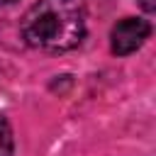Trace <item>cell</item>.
I'll list each match as a JSON object with an SVG mask.
<instances>
[{"mask_svg":"<svg viewBox=\"0 0 156 156\" xmlns=\"http://www.w3.org/2000/svg\"><path fill=\"white\" fill-rule=\"evenodd\" d=\"M12 2H17V0H0V5H12Z\"/></svg>","mask_w":156,"mask_h":156,"instance_id":"5b68a950","label":"cell"},{"mask_svg":"<svg viewBox=\"0 0 156 156\" xmlns=\"http://www.w3.org/2000/svg\"><path fill=\"white\" fill-rule=\"evenodd\" d=\"M20 32L41 51L76 49L85 37V0H39L22 15Z\"/></svg>","mask_w":156,"mask_h":156,"instance_id":"6da1fadb","label":"cell"},{"mask_svg":"<svg viewBox=\"0 0 156 156\" xmlns=\"http://www.w3.org/2000/svg\"><path fill=\"white\" fill-rule=\"evenodd\" d=\"M12 149H15V144H12V129H10L7 119L0 117V156H12Z\"/></svg>","mask_w":156,"mask_h":156,"instance_id":"3957f363","label":"cell"},{"mask_svg":"<svg viewBox=\"0 0 156 156\" xmlns=\"http://www.w3.org/2000/svg\"><path fill=\"white\" fill-rule=\"evenodd\" d=\"M151 34V24L141 17H124L119 20L112 32H110V46H112V54L117 56H129L134 54Z\"/></svg>","mask_w":156,"mask_h":156,"instance_id":"7a4b0ae2","label":"cell"},{"mask_svg":"<svg viewBox=\"0 0 156 156\" xmlns=\"http://www.w3.org/2000/svg\"><path fill=\"white\" fill-rule=\"evenodd\" d=\"M139 2H141V7H144L146 12H154V10H156V2H154V0H139Z\"/></svg>","mask_w":156,"mask_h":156,"instance_id":"277c9868","label":"cell"}]
</instances>
